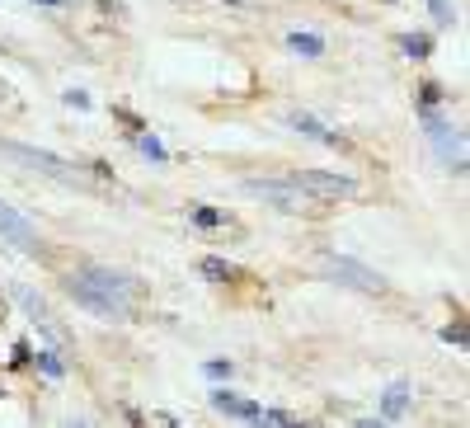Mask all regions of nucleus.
Returning a JSON list of instances; mask_svg holds the SVG:
<instances>
[{"label": "nucleus", "instance_id": "f257e3e1", "mask_svg": "<svg viewBox=\"0 0 470 428\" xmlns=\"http://www.w3.org/2000/svg\"><path fill=\"white\" fill-rule=\"evenodd\" d=\"M66 292H71V302H80L85 311H94V316H104V320H123L127 316V302H118L104 283H94L90 269L76 273V278H66Z\"/></svg>", "mask_w": 470, "mask_h": 428}, {"label": "nucleus", "instance_id": "f03ea898", "mask_svg": "<svg viewBox=\"0 0 470 428\" xmlns=\"http://www.w3.org/2000/svg\"><path fill=\"white\" fill-rule=\"evenodd\" d=\"M292 184L306 193V198H358V179L329 174V170H296Z\"/></svg>", "mask_w": 470, "mask_h": 428}, {"label": "nucleus", "instance_id": "7ed1b4c3", "mask_svg": "<svg viewBox=\"0 0 470 428\" xmlns=\"http://www.w3.org/2000/svg\"><path fill=\"white\" fill-rule=\"evenodd\" d=\"M0 151L14 156L28 170H43V174H57V179H76V165H61L53 151H38V146H24V141H0Z\"/></svg>", "mask_w": 470, "mask_h": 428}, {"label": "nucleus", "instance_id": "20e7f679", "mask_svg": "<svg viewBox=\"0 0 470 428\" xmlns=\"http://www.w3.org/2000/svg\"><path fill=\"white\" fill-rule=\"evenodd\" d=\"M245 193H259L263 203H273V207H288V212H301L306 207V193H301L292 179H249Z\"/></svg>", "mask_w": 470, "mask_h": 428}, {"label": "nucleus", "instance_id": "39448f33", "mask_svg": "<svg viewBox=\"0 0 470 428\" xmlns=\"http://www.w3.org/2000/svg\"><path fill=\"white\" fill-rule=\"evenodd\" d=\"M329 278H339V283L358 287V292H385V278H381V273H372L367 263L348 259V254H334V259H329Z\"/></svg>", "mask_w": 470, "mask_h": 428}, {"label": "nucleus", "instance_id": "423d86ee", "mask_svg": "<svg viewBox=\"0 0 470 428\" xmlns=\"http://www.w3.org/2000/svg\"><path fill=\"white\" fill-rule=\"evenodd\" d=\"M0 236H5L10 245H20V250H43V240H38V230H33V222L24 217V212H14L10 203H0Z\"/></svg>", "mask_w": 470, "mask_h": 428}, {"label": "nucleus", "instance_id": "0eeeda50", "mask_svg": "<svg viewBox=\"0 0 470 428\" xmlns=\"http://www.w3.org/2000/svg\"><path fill=\"white\" fill-rule=\"evenodd\" d=\"M212 409H222V415L240 419V424H259L263 419V409L255 400H245V395H235V391H212Z\"/></svg>", "mask_w": 470, "mask_h": 428}, {"label": "nucleus", "instance_id": "6e6552de", "mask_svg": "<svg viewBox=\"0 0 470 428\" xmlns=\"http://www.w3.org/2000/svg\"><path fill=\"white\" fill-rule=\"evenodd\" d=\"M405 409H409V382H391L381 395V419L395 424V419H405Z\"/></svg>", "mask_w": 470, "mask_h": 428}, {"label": "nucleus", "instance_id": "1a4fd4ad", "mask_svg": "<svg viewBox=\"0 0 470 428\" xmlns=\"http://www.w3.org/2000/svg\"><path fill=\"white\" fill-rule=\"evenodd\" d=\"M288 127H292V132H306V137L325 141V146H344V137H339V132H329L320 118H311V113H292V118H288Z\"/></svg>", "mask_w": 470, "mask_h": 428}, {"label": "nucleus", "instance_id": "9d476101", "mask_svg": "<svg viewBox=\"0 0 470 428\" xmlns=\"http://www.w3.org/2000/svg\"><path fill=\"white\" fill-rule=\"evenodd\" d=\"M288 47L296 57H325V38L320 33H311V28H292L288 33Z\"/></svg>", "mask_w": 470, "mask_h": 428}, {"label": "nucleus", "instance_id": "9b49d317", "mask_svg": "<svg viewBox=\"0 0 470 428\" xmlns=\"http://www.w3.org/2000/svg\"><path fill=\"white\" fill-rule=\"evenodd\" d=\"M198 269H203V278H207V283H231V278H235V273H240V269H235V263H226V259H216V254H207L203 263H198Z\"/></svg>", "mask_w": 470, "mask_h": 428}, {"label": "nucleus", "instance_id": "f8f14e48", "mask_svg": "<svg viewBox=\"0 0 470 428\" xmlns=\"http://www.w3.org/2000/svg\"><path fill=\"white\" fill-rule=\"evenodd\" d=\"M137 146H142V156H146L150 165H165V160H170L165 141H160V137H150V132H137Z\"/></svg>", "mask_w": 470, "mask_h": 428}, {"label": "nucleus", "instance_id": "ddd939ff", "mask_svg": "<svg viewBox=\"0 0 470 428\" xmlns=\"http://www.w3.org/2000/svg\"><path fill=\"white\" fill-rule=\"evenodd\" d=\"M400 47H405V57L424 61V57L433 52V38H428V33H405V38H400Z\"/></svg>", "mask_w": 470, "mask_h": 428}, {"label": "nucleus", "instance_id": "4468645a", "mask_svg": "<svg viewBox=\"0 0 470 428\" xmlns=\"http://www.w3.org/2000/svg\"><path fill=\"white\" fill-rule=\"evenodd\" d=\"M193 226L198 230H216V226H226V217H222V212H212V207H198L193 212Z\"/></svg>", "mask_w": 470, "mask_h": 428}, {"label": "nucleus", "instance_id": "2eb2a0df", "mask_svg": "<svg viewBox=\"0 0 470 428\" xmlns=\"http://www.w3.org/2000/svg\"><path fill=\"white\" fill-rule=\"evenodd\" d=\"M38 372H43V376H61L66 367H61V358H57V353H47V349H38Z\"/></svg>", "mask_w": 470, "mask_h": 428}, {"label": "nucleus", "instance_id": "dca6fc26", "mask_svg": "<svg viewBox=\"0 0 470 428\" xmlns=\"http://www.w3.org/2000/svg\"><path fill=\"white\" fill-rule=\"evenodd\" d=\"M203 372L212 376V382H231V372H235V367H231V362H222V358H212V362H207Z\"/></svg>", "mask_w": 470, "mask_h": 428}, {"label": "nucleus", "instance_id": "f3484780", "mask_svg": "<svg viewBox=\"0 0 470 428\" xmlns=\"http://www.w3.org/2000/svg\"><path fill=\"white\" fill-rule=\"evenodd\" d=\"M428 5H433V20H438V24H451V20H457V10H451V0H428Z\"/></svg>", "mask_w": 470, "mask_h": 428}, {"label": "nucleus", "instance_id": "a211bd4d", "mask_svg": "<svg viewBox=\"0 0 470 428\" xmlns=\"http://www.w3.org/2000/svg\"><path fill=\"white\" fill-rule=\"evenodd\" d=\"M442 339H447V343H457V349H466V325H461V320H457V325H447V329H442Z\"/></svg>", "mask_w": 470, "mask_h": 428}, {"label": "nucleus", "instance_id": "6ab92c4d", "mask_svg": "<svg viewBox=\"0 0 470 428\" xmlns=\"http://www.w3.org/2000/svg\"><path fill=\"white\" fill-rule=\"evenodd\" d=\"M66 104H76V109H90V94H85V90H66Z\"/></svg>", "mask_w": 470, "mask_h": 428}, {"label": "nucleus", "instance_id": "aec40b11", "mask_svg": "<svg viewBox=\"0 0 470 428\" xmlns=\"http://www.w3.org/2000/svg\"><path fill=\"white\" fill-rule=\"evenodd\" d=\"M438 99H442V90L428 80V85H424V109H433V104H438Z\"/></svg>", "mask_w": 470, "mask_h": 428}, {"label": "nucleus", "instance_id": "412c9836", "mask_svg": "<svg viewBox=\"0 0 470 428\" xmlns=\"http://www.w3.org/2000/svg\"><path fill=\"white\" fill-rule=\"evenodd\" d=\"M352 428H385V424H377V419H358V424H352Z\"/></svg>", "mask_w": 470, "mask_h": 428}, {"label": "nucleus", "instance_id": "4be33fe9", "mask_svg": "<svg viewBox=\"0 0 470 428\" xmlns=\"http://www.w3.org/2000/svg\"><path fill=\"white\" fill-rule=\"evenodd\" d=\"M38 5H61V0H38Z\"/></svg>", "mask_w": 470, "mask_h": 428}, {"label": "nucleus", "instance_id": "5701e85b", "mask_svg": "<svg viewBox=\"0 0 470 428\" xmlns=\"http://www.w3.org/2000/svg\"><path fill=\"white\" fill-rule=\"evenodd\" d=\"M165 428H179V424H165Z\"/></svg>", "mask_w": 470, "mask_h": 428}, {"label": "nucleus", "instance_id": "b1692460", "mask_svg": "<svg viewBox=\"0 0 470 428\" xmlns=\"http://www.w3.org/2000/svg\"><path fill=\"white\" fill-rule=\"evenodd\" d=\"M288 428H301V424H288Z\"/></svg>", "mask_w": 470, "mask_h": 428}]
</instances>
